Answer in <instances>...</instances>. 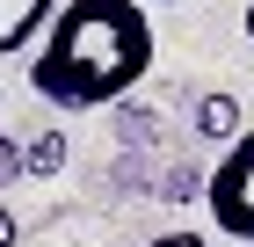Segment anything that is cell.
I'll list each match as a JSON object with an SVG mask.
<instances>
[{
  "label": "cell",
  "instance_id": "6da1fadb",
  "mask_svg": "<svg viewBox=\"0 0 254 247\" xmlns=\"http://www.w3.org/2000/svg\"><path fill=\"white\" fill-rule=\"evenodd\" d=\"M145 73H153V22L138 0H65L29 66L37 95L59 109L124 102Z\"/></svg>",
  "mask_w": 254,
  "mask_h": 247
},
{
  "label": "cell",
  "instance_id": "7a4b0ae2",
  "mask_svg": "<svg viewBox=\"0 0 254 247\" xmlns=\"http://www.w3.org/2000/svg\"><path fill=\"white\" fill-rule=\"evenodd\" d=\"M203 204H211V218H218L225 240H254V131H240L225 146V160L203 182Z\"/></svg>",
  "mask_w": 254,
  "mask_h": 247
},
{
  "label": "cell",
  "instance_id": "3957f363",
  "mask_svg": "<svg viewBox=\"0 0 254 247\" xmlns=\"http://www.w3.org/2000/svg\"><path fill=\"white\" fill-rule=\"evenodd\" d=\"M51 0H0V58L22 51V44H37V29H51Z\"/></svg>",
  "mask_w": 254,
  "mask_h": 247
},
{
  "label": "cell",
  "instance_id": "277c9868",
  "mask_svg": "<svg viewBox=\"0 0 254 247\" xmlns=\"http://www.w3.org/2000/svg\"><path fill=\"white\" fill-rule=\"evenodd\" d=\"M196 131H203V138H225V146H233V138L247 131V124H240V95H225V87H211V95L196 102Z\"/></svg>",
  "mask_w": 254,
  "mask_h": 247
},
{
  "label": "cell",
  "instance_id": "5b68a950",
  "mask_svg": "<svg viewBox=\"0 0 254 247\" xmlns=\"http://www.w3.org/2000/svg\"><path fill=\"white\" fill-rule=\"evenodd\" d=\"M59 167H65V138H51V131L22 153V174H59Z\"/></svg>",
  "mask_w": 254,
  "mask_h": 247
},
{
  "label": "cell",
  "instance_id": "8992f818",
  "mask_svg": "<svg viewBox=\"0 0 254 247\" xmlns=\"http://www.w3.org/2000/svg\"><path fill=\"white\" fill-rule=\"evenodd\" d=\"M153 247H203V233H160Z\"/></svg>",
  "mask_w": 254,
  "mask_h": 247
},
{
  "label": "cell",
  "instance_id": "52a82bcc",
  "mask_svg": "<svg viewBox=\"0 0 254 247\" xmlns=\"http://www.w3.org/2000/svg\"><path fill=\"white\" fill-rule=\"evenodd\" d=\"M7 174H22V153L15 146H0V182H7Z\"/></svg>",
  "mask_w": 254,
  "mask_h": 247
},
{
  "label": "cell",
  "instance_id": "ba28073f",
  "mask_svg": "<svg viewBox=\"0 0 254 247\" xmlns=\"http://www.w3.org/2000/svg\"><path fill=\"white\" fill-rule=\"evenodd\" d=\"M7 240H15V211L0 204V247H7Z\"/></svg>",
  "mask_w": 254,
  "mask_h": 247
},
{
  "label": "cell",
  "instance_id": "9c48e42d",
  "mask_svg": "<svg viewBox=\"0 0 254 247\" xmlns=\"http://www.w3.org/2000/svg\"><path fill=\"white\" fill-rule=\"evenodd\" d=\"M138 7H182V0H138Z\"/></svg>",
  "mask_w": 254,
  "mask_h": 247
},
{
  "label": "cell",
  "instance_id": "30bf717a",
  "mask_svg": "<svg viewBox=\"0 0 254 247\" xmlns=\"http://www.w3.org/2000/svg\"><path fill=\"white\" fill-rule=\"evenodd\" d=\"M240 22H247V37H254V7H247V15H240Z\"/></svg>",
  "mask_w": 254,
  "mask_h": 247
},
{
  "label": "cell",
  "instance_id": "8fae6325",
  "mask_svg": "<svg viewBox=\"0 0 254 247\" xmlns=\"http://www.w3.org/2000/svg\"><path fill=\"white\" fill-rule=\"evenodd\" d=\"M218 247H254V240H218Z\"/></svg>",
  "mask_w": 254,
  "mask_h": 247
}]
</instances>
